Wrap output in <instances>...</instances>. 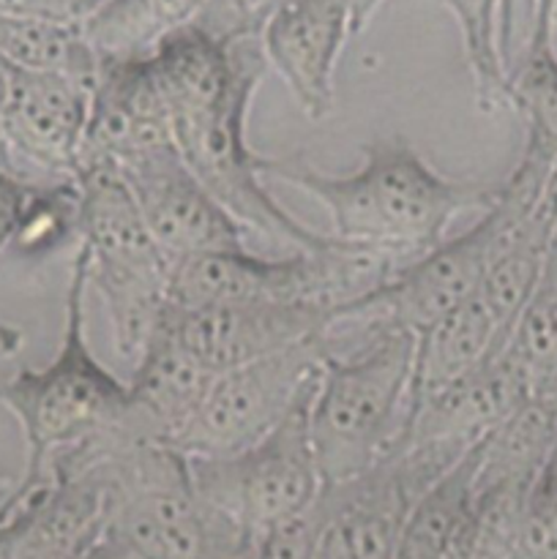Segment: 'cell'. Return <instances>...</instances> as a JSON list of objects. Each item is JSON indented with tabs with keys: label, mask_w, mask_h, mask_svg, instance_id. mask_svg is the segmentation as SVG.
Masks as SVG:
<instances>
[{
	"label": "cell",
	"mask_w": 557,
	"mask_h": 559,
	"mask_svg": "<svg viewBox=\"0 0 557 559\" xmlns=\"http://www.w3.org/2000/svg\"><path fill=\"white\" fill-rule=\"evenodd\" d=\"M262 178L284 180L328 207L333 238L399 251L413 260L446 240L453 218L495 202V191L451 180L431 169L404 136L364 147V164L349 175H325L304 156L265 158Z\"/></svg>",
	"instance_id": "obj_1"
},
{
	"label": "cell",
	"mask_w": 557,
	"mask_h": 559,
	"mask_svg": "<svg viewBox=\"0 0 557 559\" xmlns=\"http://www.w3.org/2000/svg\"><path fill=\"white\" fill-rule=\"evenodd\" d=\"M415 336L369 328V342L347 358L328 355L309 404V435L322 486L366 473L396 448L404 431Z\"/></svg>",
	"instance_id": "obj_2"
},
{
	"label": "cell",
	"mask_w": 557,
	"mask_h": 559,
	"mask_svg": "<svg viewBox=\"0 0 557 559\" xmlns=\"http://www.w3.org/2000/svg\"><path fill=\"white\" fill-rule=\"evenodd\" d=\"M87 276L91 251L80 243L71 260L66 331L58 355L47 369H20L0 391V402L20 420L27 442V467L20 491L47 484V464L55 453L112 429L129 407V385L104 369L87 347Z\"/></svg>",
	"instance_id": "obj_3"
},
{
	"label": "cell",
	"mask_w": 557,
	"mask_h": 559,
	"mask_svg": "<svg viewBox=\"0 0 557 559\" xmlns=\"http://www.w3.org/2000/svg\"><path fill=\"white\" fill-rule=\"evenodd\" d=\"M317 380L320 374L287 418L251 448L229 456L189 459L191 480L205 511L251 544L304 516L320 497L322 475L309 435V404Z\"/></svg>",
	"instance_id": "obj_4"
},
{
	"label": "cell",
	"mask_w": 557,
	"mask_h": 559,
	"mask_svg": "<svg viewBox=\"0 0 557 559\" xmlns=\"http://www.w3.org/2000/svg\"><path fill=\"white\" fill-rule=\"evenodd\" d=\"M265 66L249 71L224 102L200 115L173 120V142L202 189L240 224L273 243L295 251H322L333 235H322L284 211L262 186V164L246 142V118Z\"/></svg>",
	"instance_id": "obj_5"
},
{
	"label": "cell",
	"mask_w": 557,
	"mask_h": 559,
	"mask_svg": "<svg viewBox=\"0 0 557 559\" xmlns=\"http://www.w3.org/2000/svg\"><path fill=\"white\" fill-rule=\"evenodd\" d=\"M331 338L315 336L268 358L213 377L205 399L175 437L186 459L229 456L271 435L331 355Z\"/></svg>",
	"instance_id": "obj_6"
},
{
	"label": "cell",
	"mask_w": 557,
	"mask_h": 559,
	"mask_svg": "<svg viewBox=\"0 0 557 559\" xmlns=\"http://www.w3.org/2000/svg\"><path fill=\"white\" fill-rule=\"evenodd\" d=\"M500 235L502 213L491 202L489 213L475 227L457 238H446L404 265L377 293L339 309L336 322L371 317V328H396L418 336L478 295Z\"/></svg>",
	"instance_id": "obj_7"
},
{
	"label": "cell",
	"mask_w": 557,
	"mask_h": 559,
	"mask_svg": "<svg viewBox=\"0 0 557 559\" xmlns=\"http://www.w3.org/2000/svg\"><path fill=\"white\" fill-rule=\"evenodd\" d=\"M118 169L169 265L186 257L246 249L240 224L202 189L175 145L137 153Z\"/></svg>",
	"instance_id": "obj_8"
},
{
	"label": "cell",
	"mask_w": 557,
	"mask_h": 559,
	"mask_svg": "<svg viewBox=\"0 0 557 559\" xmlns=\"http://www.w3.org/2000/svg\"><path fill=\"white\" fill-rule=\"evenodd\" d=\"M331 325V311L315 304H222L202 309L169 304L167 309L173 338L211 374L328 336Z\"/></svg>",
	"instance_id": "obj_9"
},
{
	"label": "cell",
	"mask_w": 557,
	"mask_h": 559,
	"mask_svg": "<svg viewBox=\"0 0 557 559\" xmlns=\"http://www.w3.org/2000/svg\"><path fill=\"white\" fill-rule=\"evenodd\" d=\"M349 36L353 0H282L262 25V58L309 120L333 112V76Z\"/></svg>",
	"instance_id": "obj_10"
},
{
	"label": "cell",
	"mask_w": 557,
	"mask_h": 559,
	"mask_svg": "<svg viewBox=\"0 0 557 559\" xmlns=\"http://www.w3.org/2000/svg\"><path fill=\"white\" fill-rule=\"evenodd\" d=\"M91 96V87L69 76L9 69L0 120L11 158L16 153L60 183H71L85 147Z\"/></svg>",
	"instance_id": "obj_11"
},
{
	"label": "cell",
	"mask_w": 557,
	"mask_h": 559,
	"mask_svg": "<svg viewBox=\"0 0 557 559\" xmlns=\"http://www.w3.org/2000/svg\"><path fill=\"white\" fill-rule=\"evenodd\" d=\"M528 399L517 366L506 355H495L473 374L410 413L396 448L435 445L464 456L500 429Z\"/></svg>",
	"instance_id": "obj_12"
},
{
	"label": "cell",
	"mask_w": 557,
	"mask_h": 559,
	"mask_svg": "<svg viewBox=\"0 0 557 559\" xmlns=\"http://www.w3.org/2000/svg\"><path fill=\"white\" fill-rule=\"evenodd\" d=\"M71 186L76 191V233L93 262L169 276V262L153 243L118 164L102 156H82Z\"/></svg>",
	"instance_id": "obj_13"
},
{
	"label": "cell",
	"mask_w": 557,
	"mask_h": 559,
	"mask_svg": "<svg viewBox=\"0 0 557 559\" xmlns=\"http://www.w3.org/2000/svg\"><path fill=\"white\" fill-rule=\"evenodd\" d=\"M164 145H175L173 120L147 69V58L102 60L82 156L120 164Z\"/></svg>",
	"instance_id": "obj_14"
},
{
	"label": "cell",
	"mask_w": 557,
	"mask_h": 559,
	"mask_svg": "<svg viewBox=\"0 0 557 559\" xmlns=\"http://www.w3.org/2000/svg\"><path fill=\"white\" fill-rule=\"evenodd\" d=\"M213 377L216 374L202 369L180 349L164 317L156 338L134 366V380L129 382V407L120 418V429L134 440L173 445L205 399Z\"/></svg>",
	"instance_id": "obj_15"
},
{
	"label": "cell",
	"mask_w": 557,
	"mask_h": 559,
	"mask_svg": "<svg viewBox=\"0 0 557 559\" xmlns=\"http://www.w3.org/2000/svg\"><path fill=\"white\" fill-rule=\"evenodd\" d=\"M497 325L481 298H470L415 336L407 415L495 358Z\"/></svg>",
	"instance_id": "obj_16"
},
{
	"label": "cell",
	"mask_w": 557,
	"mask_h": 559,
	"mask_svg": "<svg viewBox=\"0 0 557 559\" xmlns=\"http://www.w3.org/2000/svg\"><path fill=\"white\" fill-rule=\"evenodd\" d=\"M478 445L410 508L393 559H467L475 533Z\"/></svg>",
	"instance_id": "obj_17"
},
{
	"label": "cell",
	"mask_w": 557,
	"mask_h": 559,
	"mask_svg": "<svg viewBox=\"0 0 557 559\" xmlns=\"http://www.w3.org/2000/svg\"><path fill=\"white\" fill-rule=\"evenodd\" d=\"M211 0H104L82 25L98 60L151 55L164 38L194 25Z\"/></svg>",
	"instance_id": "obj_18"
},
{
	"label": "cell",
	"mask_w": 557,
	"mask_h": 559,
	"mask_svg": "<svg viewBox=\"0 0 557 559\" xmlns=\"http://www.w3.org/2000/svg\"><path fill=\"white\" fill-rule=\"evenodd\" d=\"M87 284L104 300L118 358L137 366L156 338L169 309V276L129 271L91 260Z\"/></svg>",
	"instance_id": "obj_19"
},
{
	"label": "cell",
	"mask_w": 557,
	"mask_h": 559,
	"mask_svg": "<svg viewBox=\"0 0 557 559\" xmlns=\"http://www.w3.org/2000/svg\"><path fill=\"white\" fill-rule=\"evenodd\" d=\"M0 60L9 69L60 74L96 87L102 60L82 36V27L0 16Z\"/></svg>",
	"instance_id": "obj_20"
},
{
	"label": "cell",
	"mask_w": 557,
	"mask_h": 559,
	"mask_svg": "<svg viewBox=\"0 0 557 559\" xmlns=\"http://www.w3.org/2000/svg\"><path fill=\"white\" fill-rule=\"evenodd\" d=\"M457 20L462 49L473 74L475 98L484 112L508 104V71L502 60L506 0H440Z\"/></svg>",
	"instance_id": "obj_21"
},
{
	"label": "cell",
	"mask_w": 557,
	"mask_h": 559,
	"mask_svg": "<svg viewBox=\"0 0 557 559\" xmlns=\"http://www.w3.org/2000/svg\"><path fill=\"white\" fill-rule=\"evenodd\" d=\"M549 11H533V33L519 69L508 74V102H519L546 134L557 136V58Z\"/></svg>",
	"instance_id": "obj_22"
},
{
	"label": "cell",
	"mask_w": 557,
	"mask_h": 559,
	"mask_svg": "<svg viewBox=\"0 0 557 559\" xmlns=\"http://www.w3.org/2000/svg\"><path fill=\"white\" fill-rule=\"evenodd\" d=\"M278 3L282 0H211L194 25L222 41L257 38Z\"/></svg>",
	"instance_id": "obj_23"
},
{
	"label": "cell",
	"mask_w": 557,
	"mask_h": 559,
	"mask_svg": "<svg viewBox=\"0 0 557 559\" xmlns=\"http://www.w3.org/2000/svg\"><path fill=\"white\" fill-rule=\"evenodd\" d=\"M104 0H0V16L82 27Z\"/></svg>",
	"instance_id": "obj_24"
},
{
	"label": "cell",
	"mask_w": 557,
	"mask_h": 559,
	"mask_svg": "<svg viewBox=\"0 0 557 559\" xmlns=\"http://www.w3.org/2000/svg\"><path fill=\"white\" fill-rule=\"evenodd\" d=\"M315 551V516L311 508L304 516L271 530L257 544V559H311Z\"/></svg>",
	"instance_id": "obj_25"
},
{
	"label": "cell",
	"mask_w": 557,
	"mask_h": 559,
	"mask_svg": "<svg viewBox=\"0 0 557 559\" xmlns=\"http://www.w3.org/2000/svg\"><path fill=\"white\" fill-rule=\"evenodd\" d=\"M33 191L36 186H27L20 175L0 173V251L11 238H16Z\"/></svg>",
	"instance_id": "obj_26"
},
{
	"label": "cell",
	"mask_w": 557,
	"mask_h": 559,
	"mask_svg": "<svg viewBox=\"0 0 557 559\" xmlns=\"http://www.w3.org/2000/svg\"><path fill=\"white\" fill-rule=\"evenodd\" d=\"M386 0H353V36L364 33Z\"/></svg>",
	"instance_id": "obj_27"
},
{
	"label": "cell",
	"mask_w": 557,
	"mask_h": 559,
	"mask_svg": "<svg viewBox=\"0 0 557 559\" xmlns=\"http://www.w3.org/2000/svg\"><path fill=\"white\" fill-rule=\"evenodd\" d=\"M530 3H533V0H530ZM513 5H517V0H506V9H502V44H506V36H508V27H511Z\"/></svg>",
	"instance_id": "obj_28"
},
{
	"label": "cell",
	"mask_w": 557,
	"mask_h": 559,
	"mask_svg": "<svg viewBox=\"0 0 557 559\" xmlns=\"http://www.w3.org/2000/svg\"><path fill=\"white\" fill-rule=\"evenodd\" d=\"M552 11V16H555L557 22V0H533V11Z\"/></svg>",
	"instance_id": "obj_29"
}]
</instances>
